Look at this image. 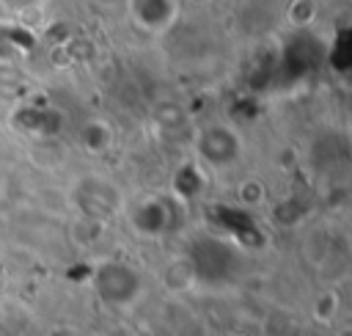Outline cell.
Listing matches in <instances>:
<instances>
[{
    "label": "cell",
    "mask_w": 352,
    "mask_h": 336,
    "mask_svg": "<svg viewBox=\"0 0 352 336\" xmlns=\"http://www.w3.org/2000/svg\"><path fill=\"white\" fill-rule=\"evenodd\" d=\"M102 229H104V223H99V220L77 218V220L72 223V240H74L77 245H94V242L102 237Z\"/></svg>",
    "instance_id": "obj_9"
},
{
    "label": "cell",
    "mask_w": 352,
    "mask_h": 336,
    "mask_svg": "<svg viewBox=\"0 0 352 336\" xmlns=\"http://www.w3.org/2000/svg\"><path fill=\"white\" fill-rule=\"evenodd\" d=\"M36 44L33 33L16 22H0V61H14Z\"/></svg>",
    "instance_id": "obj_6"
},
{
    "label": "cell",
    "mask_w": 352,
    "mask_h": 336,
    "mask_svg": "<svg viewBox=\"0 0 352 336\" xmlns=\"http://www.w3.org/2000/svg\"><path fill=\"white\" fill-rule=\"evenodd\" d=\"M77 140L88 154H104L107 149H113V127L104 118H88L80 127Z\"/></svg>",
    "instance_id": "obj_7"
},
{
    "label": "cell",
    "mask_w": 352,
    "mask_h": 336,
    "mask_svg": "<svg viewBox=\"0 0 352 336\" xmlns=\"http://www.w3.org/2000/svg\"><path fill=\"white\" fill-rule=\"evenodd\" d=\"M72 201L80 209V218L107 223L121 209V190L110 179L91 174V176H82V179L74 182Z\"/></svg>",
    "instance_id": "obj_1"
},
{
    "label": "cell",
    "mask_w": 352,
    "mask_h": 336,
    "mask_svg": "<svg viewBox=\"0 0 352 336\" xmlns=\"http://www.w3.org/2000/svg\"><path fill=\"white\" fill-rule=\"evenodd\" d=\"M264 196H267V190H264V185L258 179H245V182L236 185V198L245 207H258L264 201Z\"/></svg>",
    "instance_id": "obj_11"
},
{
    "label": "cell",
    "mask_w": 352,
    "mask_h": 336,
    "mask_svg": "<svg viewBox=\"0 0 352 336\" xmlns=\"http://www.w3.org/2000/svg\"><path fill=\"white\" fill-rule=\"evenodd\" d=\"M94 3H99V6H110V3H118V0H94Z\"/></svg>",
    "instance_id": "obj_13"
},
{
    "label": "cell",
    "mask_w": 352,
    "mask_h": 336,
    "mask_svg": "<svg viewBox=\"0 0 352 336\" xmlns=\"http://www.w3.org/2000/svg\"><path fill=\"white\" fill-rule=\"evenodd\" d=\"M336 311H338V295H336V292L319 295V300H316V306H314V317H316L319 322H330V319L336 317Z\"/></svg>",
    "instance_id": "obj_12"
},
{
    "label": "cell",
    "mask_w": 352,
    "mask_h": 336,
    "mask_svg": "<svg viewBox=\"0 0 352 336\" xmlns=\"http://www.w3.org/2000/svg\"><path fill=\"white\" fill-rule=\"evenodd\" d=\"M129 223L140 231V234H148V237H154V234H162L165 229H168V223H170V209H168V204L162 201V198H143V201H138L135 204V209H129Z\"/></svg>",
    "instance_id": "obj_5"
},
{
    "label": "cell",
    "mask_w": 352,
    "mask_h": 336,
    "mask_svg": "<svg viewBox=\"0 0 352 336\" xmlns=\"http://www.w3.org/2000/svg\"><path fill=\"white\" fill-rule=\"evenodd\" d=\"M94 289L102 297V303L121 308V306H129V303L138 300V295L143 289V281H140V273L135 267H129L126 262L110 259V262H102L96 267Z\"/></svg>",
    "instance_id": "obj_2"
},
{
    "label": "cell",
    "mask_w": 352,
    "mask_h": 336,
    "mask_svg": "<svg viewBox=\"0 0 352 336\" xmlns=\"http://www.w3.org/2000/svg\"><path fill=\"white\" fill-rule=\"evenodd\" d=\"M129 14L140 28L160 33L173 25L179 14V3L176 0H129Z\"/></svg>",
    "instance_id": "obj_4"
},
{
    "label": "cell",
    "mask_w": 352,
    "mask_h": 336,
    "mask_svg": "<svg viewBox=\"0 0 352 336\" xmlns=\"http://www.w3.org/2000/svg\"><path fill=\"white\" fill-rule=\"evenodd\" d=\"M195 284V267L190 259H173L165 270V286L173 292H184Z\"/></svg>",
    "instance_id": "obj_8"
},
{
    "label": "cell",
    "mask_w": 352,
    "mask_h": 336,
    "mask_svg": "<svg viewBox=\"0 0 352 336\" xmlns=\"http://www.w3.org/2000/svg\"><path fill=\"white\" fill-rule=\"evenodd\" d=\"M0 3H19V0H0Z\"/></svg>",
    "instance_id": "obj_14"
},
{
    "label": "cell",
    "mask_w": 352,
    "mask_h": 336,
    "mask_svg": "<svg viewBox=\"0 0 352 336\" xmlns=\"http://www.w3.org/2000/svg\"><path fill=\"white\" fill-rule=\"evenodd\" d=\"M286 19L294 28H305L316 19V0H292L286 8Z\"/></svg>",
    "instance_id": "obj_10"
},
{
    "label": "cell",
    "mask_w": 352,
    "mask_h": 336,
    "mask_svg": "<svg viewBox=\"0 0 352 336\" xmlns=\"http://www.w3.org/2000/svg\"><path fill=\"white\" fill-rule=\"evenodd\" d=\"M195 149H198V157L214 168H226L231 165L239 151H242V143L236 138V132L226 124H209L198 132L195 138Z\"/></svg>",
    "instance_id": "obj_3"
},
{
    "label": "cell",
    "mask_w": 352,
    "mask_h": 336,
    "mask_svg": "<svg viewBox=\"0 0 352 336\" xmlns=\"http://www.w3.org/2000/svg\"><path fill=\"white\" fill-rule=\"evenodd\" d=\"M66 336H74V333H72V330H69V328H66Z\"/></svg>",
    "instance_id": "obj_15"
}]
</instances>
